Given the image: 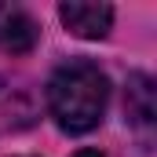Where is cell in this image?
<instances>
[{
	"label": "cell",
	"instance_id": "7a4b0ae2",
	"mask_svg": "<svg viewBox=\"0 0 157 157\" xmlns=\"http://www.w3.org/2000/svg\"><path fill=\"white\" fill-rule=\"evenodd\" d=\"M37 37H40V26H37V18L26 7L0 4V51L26 55V51L37 48Z\"/></svg>",
	"mask_w": 157,
	"mask_h": 157
},
{
	"label": "cell",
	"instance_id": "277c9868",
	"mask_svg": "<svg viewBox=\"0 0 157 157\" xmlns=\"http://www.w3.org/2000/svg\"><path fill=\"white\" fill-rule=\"evenodd\" d=\"M154 80L146 73H132L128 77V91H124V117L135 128H150L154 124Z\"/></svg>",
	"mask_w": 157,
	"mask_h": 157
},
{
	"label": "cell",
	"instance_id": "6da1fadb",
	"mask_svg": "<svg viewBox=\"0 0 157 157\" xmlns=\"http://www.w3.org/2000/svg\"><path fill=\"white\" fill-rule=\"evenodd\" d=\"M106 102H110V80L88 59L62 62L48 80V110L55 124L70 135H84L99 128Z\"/></svg>",
	"mask_w": 157,
	"mask_h": 157
},
{
	"label": "cell",
	"instance_id": "3957f363",
	"mask_svg": "<svg viewBox=\"0 0 157 157\" xmlns=\"http://www.w3.org/2000/svg\"><path fill=\"white\" fill-rule=\"evenodd\" d=\"M62 26L80 40H102L113 26V7L110 4H62L59 7Z\"/></svg>",
	"mask_w": 157,
	"mask_h": 157
},
{
	"label": "cell",
	"instance_id": "5b68a950",
	"mask_svg": "<svg viewBox=\"0 0 157 157\" xmlns=\"http://www.w3.org/2000/svg\"><path fill=\"white\" fill-rule=\"evenodd\" d=\"M73 157H102L99 150H80V154H73Z\"/></svg>",
	"mask_w": 157,
	"mask_h": 157
}]
</instances>
